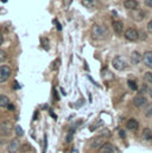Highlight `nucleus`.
<instances>
[{"mask_svg": "<svg viewBox=\"0 0 152 153\" xmlns=\"http://www.w3.org/2000/svg\"><path fill=\"white\" fill-rule=\"evenodd\" d=\"M92 36L95 39H105L108 36L107 26H105L102 24H94L92 27Z\"/></svg>", "mask_w": 152, "mask_h": 153, "instance_id": "1", "label": "nucleus"}, {"mask_svg": "<svg viewBox=\"0 0 152 153\" xmlns=\"http://www.w3.org/2000/svg\"><path fill=\"white\" fill-rule=\"evenodd\" d=\"M14 128V125L11 121H4L0 123V135L1 137H8Z\"/></svg>", "mask_w": 152, "mask_h": 153, "instance_id": "2", "label": "nucleus"}, {"mask_svg": "<svg viewBox=\"0 0 152 153\" xmlns=\"http://www.w3.org/2000/svg\"><path fill=\"white\" fill-rule=\"evenodd\" d=\"M112 64H113V68L116 69V70H124V69L127 68V63H126V61L121 56L114 57L113 61H112Z\"/></svg>", "mask_w": 152, "mask_h": 153, "instance_id": "3", "label": "nucleus"}, {"mask_svg": "<svg viewBox=\"0 0 152 153\" xmlns=\"http://www.w3.org/2000/svg\"><path fill=\"white\" fill-rule=\"evenodd\" d=\"M11 73H12V70H11L10 67H7V65H1V67H0V83L7 81V79L10 78V76H11Z\"/></svg>", "mask_w": 152, "mask_h": 153, "instance_id": "4", "label": "nucleus"}, {"mask_svg": "<svg viewBox=\"0 0 152 153\" xmlns=\"http://www.w3.org/2000/svg\"><path fill=\"white\" fill-rule=\"evenodd\" d=\"M125 38L127 40H131V42H136L137 39L139 38V35H138V31L136 29H127L126 32H125Z\"/></svg>", "mask_w": 152, "mask_h": 153, "instance_id": "5", "label": "nucleus"}, {"mask_svg": "<svg viewBox=\"0 0 152 153\" xmlns=\"http://www.w3.org/2000/svg\"><path fill=\"white\" fill-rule=\"evenodd\" d=\"M19 147H20V141L19 139H12L7 146V150L10 153H17L19 151Z\"/></svg>", "mask_w": 152, "mask_h": 153, "instance_id": "6", "label": "nucleus"}, {"mask_svg": "<svg viewBox=\"0 0 152 153\" xmlns=\"http://www.w3.org/2000/svg\"><path fill=\"white\" fill-rule=\"evenodd\" d=\"M105 144V140H104V138L102 137H96V138H93L92 140H90V147L92 149H100L102 145Z\"/></svg>", "mask_w": 152, "mask_h": 153, "instance_id": "7", "label": "nucleus"}, {"mask_svg": "<svg viewBox=\"0 0 152 153\" xmlns=\"http://www.w3.org/2000/svg\"><path fill=\"white\" fill-rule=\"evenodd\" d=\"M142 61L144 62V64L152 69V51H146L143 56H142Z\"/></svg>", "mask_w": 152, "mask_h": 153, "instance_id": "8", "label": "nucleus"}, {"mask_svg": "<svg viewBox=\"0 0 152 153\" xmlns=\"http://www.w3.org/2000/svg\"><path fill=\"white\" fill-rule=\"evenodd\" d=\"M131 17H132V18H133L136 22H140V20H143V19H144L145 14H144V12H143L142 10H139V8H136V10H132Z\"/></svg>", "mask_w": 152, "mask_h": 153, "instance_id": "9", "label": "nucleus"}, {"mask_svg": "<svg viewBox=\"0 0 152 153\" xmlns=\"http://www.w3.org/2000/svg\"><path fill=\"white\" fill-rule=\"evenodd\" d=\"M99 153H115V149L112 144H108V143H105L100 150H99Z\"/></svg>", "mask_w": 152, "mask_h": 153, "instance_id": "10", "label": "nucleus"}, {"mask_svg": "<svg viewBox=\"0 0 152 153\" xmlns=\"http://www.w3.org/2000/svg\"><path fill=\"white\" fill-rule=\"evenodd\" d=\"M124 5H125V7H126L127 10H131V11L139 7V2H138L137 0H125Z\"/></svg>", "mask_w": 152, "mask_h": 153, "instance_id": "11", "label": "nucleus"}, {"mask_svg": "<svg viewBox=\"0 0 152 153\" xmlns=\"http://www.w3.org/2000/svg\"><path fill=\"white\" fill-rule=\"evenodd\" d=\"M112 25H113V30L115 33H118V35H121L122 33V31H124V24L120 20H114Z\"/></svg>", "mask_w": 152, "mask_h": 153, "instance_id": "12", "label": "nucleus"}, {"mask_svg": "<svg viewBox=\"0 0 152 153\" xmlns=\"http://www.w3.org/2000/svg\"><path fill=\"white\" fill-rule=\"evenodd\" d=\"M146 99L144 97V96H136L134 99H133V105L136 106V107H143V106H145L146 105Z\"/></svg>", "mask_w": 152, "mask_h": 153, "instance_id": "13", "label": "nucleus"}, {"mask_svg": "<svg viewBox=\"0 0 152 153\" xmlns=\"http://www.w3.org/2000/svg\"><path fill=\"white\" fill-rule=\"evenodd\" d=\"M131 62L132 64H139L142 62V55L138 51H133L131 53Z\"/></svg>", "mask_w": 152, "mask_h": 153, "instance_id": "14", "label": "nucleus"}, {"mask_svg": "<svg viewBox=\"0 0 152 153\" xmlns=\"http://www.w3.org/2000/svg\"><path fill=\"white\" fill-rule=\"evenodd\" d=\"M126 126H127V128H128V129L134 131V129H137V128L139 127V122H138L136 119H130V120L127 121Z\"/></svg>", "mask_w": 152, "mask_h": 153, "instance_id": "15", "label": "nucleus"}, {"mask_svg": "<svg viewBox=\"0 0 152 153\" xmlns=\"http://www.w3.org/2000/svg\"><path fill=\"white\" fill-rule=\"evenodd\" d=\"M82 4H83V6H86L88 8H92V7L98 6L99 0H82Z\"/></svg>", "mask_w": 152, "mask_h": 153, "instance_id": "16", "label": "nucleus"}, {"mask_svg": "<svg viewBox=\"0 0 152 153\" xmlns=\"http://www.w3.org/2000/svg\"><path fill=\"white\" fill-rule=\"evenodd\" d=\"M143 138H144L145 140H148V141L152 140V131L150 128H145V129L143 131Z\"/></svg>", "mask_w": 152, "mask_h": 153, "instance_id": "17", "label": "nucleus"}, {"mask_svg": "<svg viewBox=\"0 0 152 153\" xmlns=\"http://www.w3.org/2000/svg\"><path fill=\"white\" fill-rule=\"evenodd\" d=\"M10 103V100L6 95H0V107L6 108V106Z\"/></svg>", "mask_w": 152, "mask_h": 153, "instance_id": "18", "label": "nucleus"}, {"mask_svg": "<svg viewBox=\"0 0 152 153\" xmlns=\"http://www.w3.org/2000/svg\"><path fill=\"white\" fill-rule=\"evenodd\" d=\"M60 65H61V59H60V58H56V59L52 62V64H51V69H52V70H58Z\"/></svg>", "mask_w": 152, "mask_h": 153, "instance_id": "19", "label": "nucleus"}, {"mask_svg": "<svg viewBox=\"0 0 152 153\" xmlns=\"http://www.w3.org/2000/svg\"><path fill=\"white\" fill-rule=\"evenodd\" d=\"M127 84H128L130 89H132V90H138V85H137V83H136L133 79H128V81H127Z\"/></svg>", "mask_w": 152, "mask_h": 153, "instance_id": "20", "label": "nucleus"}, {"mask_svg": "<svg viewBox=\"0 0 152 153\" xmlns=\"http://www.w3.org/2000/svg\"><path fill=\"white\" fill-rule=\"evenodd\" d=\"M14 132H16V135H17L18 138L24 135V131H23V128H22L20 126H16V127H14Z\"/></svg>", "mask_w": 152, "mask_h": 153, "instance_id": "21", "label": "nucleus"}, {"mask_svg": "<svg viewBox=\"0 0 152 153\" xmlns=\"http://www.w3.org/2000/svg\"><path fill=\"white\" fill-rule=\"evenodd\" d=\"M19 150H20L23 153H25V152H28V151H31V150H32V147H31L29 144H25V145H20Z\"/></svg>", "mask_w": 152, "mask_h": 153, "instance_id": "22", "label": "nucleus"}, {"mask_svg": "<svg viewBox=\"0 0 152 153\" xmlns=\"http://www.w3.org/2000/svg\"><path fill=\"white\" fill-rule=\"evenodd\" d=\"M42 43V46L45 49V50H49V48H50V45H49V40H48V38H42V40H40Z\"/></svg>", "mask_w": 152, "mask_h": 153, "instance_id": "23", "label": "nucleus"}, {"mask_svg": "<svg viewBox=\"0 0 152 153\" xmlns=\"http://www.w3.org/2000/svg\"><path fill=\"white\" fill-rule=\"evenodd\" d=\"M144 79L148 82V83H151L152 84V73H146L144 75Z\"/></svg>", "mask_w": 152, "mask_h": 153, "instance_id": "24", "label": "nucleus"}, {"mask_svg": "<svg viewBox=\"0 0 152 153\" xmlns=\"http://www.w3.org/2000/svg\"><path fill=\"white\" fill-rule=\"evenodd\" d=\"M145 115H146L148 117H152V103L148 106V109L145 111Z\"/></svg>", "mask_w": 152, "mask_h": 153, "instance_id": "25", "label": "nucleus"}, {"mask_svg": "<svg viewBox=\"0 0 152 153\" xmlns=\"http://www.w3.org/2000/svg\"><path fill=\"white\" fill-rule=\"evenodd\" d=\"M73 135H74V131H73V132H70V133L67 135V139H66V141H67V143H70V141L73 140Z\"/></svg>", "mask_w": 152, "mask_h": 153, "instance_id": "26", "label": "nucleus"}, {"mask_svg": "<svg viewBox=\"0 0 152 153\" xmlns=\"http://www.w3.org/2000/svg\"><path fill=\"white\" fill-rule=\"evenodd\" d=\"M5 58H6V53L0 49V63H1V62H4V61H5Z\"/></svg>", "mask_w": 152, "mask_h": 153, "instance_id": "27", "label": "nucleus"}, {"mask_svg": "<svg viewBox=\"0 0 152 153\" xmlns=\"http://www.w3.org/2000/svg\"><path fill=\"white\" fill-rule=\"evenodd\" d=\"M6 108H7L10 112H13V111H14V105H12V103H8V105L6 106Z\"/></svg>", "mask_w": 152, "mask_h": 153, "instance_id": "28", "label": "nucleus"}, {"mask_svg": "<svg viewBox=\"0 0 152 153\" xmlns=\"http://www.w3.org/2000/svg\"><path fill=\"white\" fill-rule=\"evenodd\" d=\"M46 146H48V138L45 135V138H44V150H43V153H45V151H46Z\"/></svg>", "mask_w": 152, "mask_h": 153, "instance_id": "29", "label": "nucleus"}, {"mask_svg": "<svg viewBox=\"0 0 152 153\" xmlns=\"http://www.w3.org/2000/svg\"><path fill=\"white\" fill-rule=\"evenodd\" d=\"M119 135H120V138H122V139H124V138L126 137V133H125V131L120 129V131H119Z\"/></svg>", "mask_w": 152, "mask_h": 153, "instance_id": "30", "label": "nucleus"}, {"mask_svg": "<svg viewBox=\"0 0 152 153\" xmlns=\"http://www.w3.org/2000/svg\"><path fill=\"white\" fill-rule=\"evenodd\" d=\"M54 23H55V24H56V26H57V30H58V31H61V30H62V26H61V25H60V23H58V22H57V20H56V19H55V20H54Z\"/></svg>", "mask_w": 152, "mask_h": 153, "instance_id": "31", "label": "nucleus"}, {"mask_svg": "<svg viewBox=\"0 0 152 153\" xmlns=\"http://www.w3.org/2000/svg\"><path fill=\"white\" fill-rule=\"evenodd\" d=\"M144 2H145V5H146V6L152 7V0H144Z\"/></svg>", "mask_w": 152, "mask_h": 153, "instance_id": "32", "label": "nucleus"}, {"mask_svg": "<svg viewBox=\"0 0 152 153\" xmlns=\"http://www.w3.org/2000/svg\"><path fill=\"white\" fill-rule=\"evenodd\" d=\"M148 31H149L150 33H152V20L148 24Z\"/></svg>", "mask_w": 152, "mask_h": 153, "instance_id": "33", "label": "nucleus"}, {"mask_svg": "<svg viewBox=\"0 0 152 153\" xmlns=\"http://www.w3.org/2000/svg\"><path fill=\"white\" fill-rule=\"evenodd\" d=\"M72 2H73V0H63V4H64L66 6H69Z\"/></svg>", "mask_w": 152, "mask_h": 153, "instance_id": "34", "label": "nucleus"}, {"mask_svg": "<svg viewBox=\"0 0 152 153\" xmlns=\"http://www.w3.org/2000/svg\"><path fill=\"white\" fill-rule=\"evenodd\" d=\"M2 42H4V37H2V33L0 32V45L2 44Z\"/></svg>", "mask_w": 152, "mask_h": 153, "instance_id": "35", "label": "nucleus"}, {"mask_svg": "<svg viewBox=\"0 0 152 153\" xmlns=\"http://www.w3.org/2000/svg\"><path fill=\"white\" fill-rule=\"evenodd\" d=\"M50 115H51V116H52V117H54V119H56V115H55V113H52V111H51V112H50Z\"/></svg>", "mask_w": 152, "mask_h": 153, "instance_id": "36", "label": "nucleus"}, {"mask_svg": "<svg viewBox=\"0 0 152 153\" xmlns=\"http://www.w3.org/2000/svg\"><path fill=\"white\" fill-rule=\"evenodd\" d=\"M13 87H14V88H19V84H18V83H17V82H16V83H14V84H13Z\"/></svg>", "mask_w": 152, "mask_h": 153, "instance_id": "37", "label": "nucleus"}, {"mask_svg": "<svg viewBox=\"0 0 152 153\" xmlns=\"http://www.w3.org/2000/svg\"><path fill=\"white\" fill-rule=\"evenodd\" d=\"M150 96H151V99H152V88H151V90H150Z\"/></svg>", "mask_w": 152, "mask_h": 153, "instance_id": "38", "label": "nucleus"}, {"mask_svg": "<svg viewBox=\"0 0 152 153\" xmlns=\"http://www.w3.org/2000/svg\"><path fill=\"white\" fill-rule=\"evenodd\" d=\"M72 153H77V151H76V150H73V151H72Z\"/></svg>", "mask_w": 152, "mask_h": 153, "instance_id": "39", "label": "nucleus"}, {"mask_svg": "<svg viewBox=\"0 0 152 153\" xmlns=\"http://www.w3.org/2000/svg\"><path fill=\"white\" fill-rule=\"evenodd\" d=\"M1 1H2V2H6V1H7V0H1Z\"/></svg>", "mask_w": 152, "mask_h": 153, "instance_id": "40", "label": "nucleus"}]
</instances>
